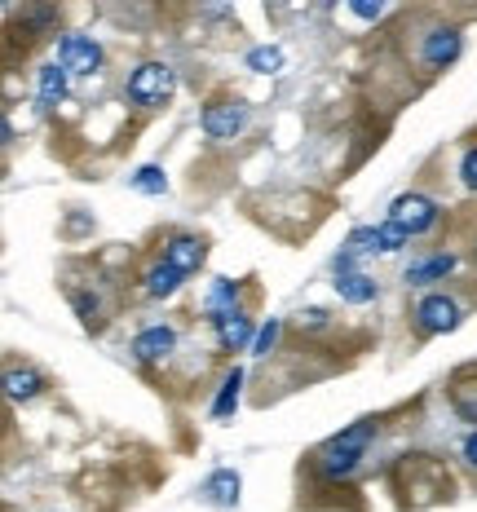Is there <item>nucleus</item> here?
I'll list each match as a JSON object with an SVG mask.
<instances>
[{
	"mask_svg": "<svg viewBox=\"0 0 477 512\" xmlns=\"http://www.w3.org/2000/svg\"><path fill=\"white\" fill-rule=\"evenodd\" d=\"M455 252H433V256H420L416 265L407 270V283L411 287H424V283H438V279H447V274L455 270Z\"/></svg>",
	"mask_w": 477,
	"mask_h": 512,
	"instance_id": "f8f14e48",
	"label": "nucleus"
},
{
	"mask_svg": "<svg viewBox=\"0 0 477 512\" xmlns=\"http://www.w3.org/2000/svg\"><path fill=\"white\" fill-rule=\"evenodd\" d=\"M354 14H358V18H380V14H385V5H380V0H376V5H371V0H358Z\"/></svg>",
	"mask_w": 477,
	"mask_h": 512,
	"instance_id": "cd10ccee",
	"label": "nucleus"
},
{
	"mask_svg": "<svg viewBox=\"0 0 477 512\" xmlns=\"http://www.w3.org/2000/svg\"><path fill=\"white\" fill-rule=\"evenodd\" d=\"M182 279H186V274H177L168 261H155L151 270L142 274V287H146V296H151V301H168V296L182 292Z\"/></svg>",
	"mask_w": 477,
	"mask_h": 512,
	"instance_id": "9b49d317",
	"label": "nucleus"
},
{
	"mask_svg": "<svg viewBox=\"0 0 477 512\" xmlns=\"http://www.w3.org/2000/svg\"><path fill=\"white\" fill-rule=\"evenodd\" d=\"M376 437V424L371 420H358L354 429H345V433H336V437H327V442L336 446V451H349V455H363L367 451V442Z\"/></svg>",
	"mask_w": 477,
	"mask_h": 512,
	"instance_id": "6ab92c4d",
	"label": "nucleus"
},
{
	"mask_svg": "<svg viewBox=\"0 0 477 512\" xmlns=\"http://www.w3.org/2000/svg\"><path fill=\"white\" fill-rule=\"evenodd\" d=\"M67 80H71V71L62 67V62H45V67L36 71V93H40V102H45V106H58L62 98H67Z\"/></svg>",
	"mask_w": 477,
	"mask_h": 512,
	"instance_id": "2eb2a0df",
	"label": "nucleus"
},
{
	"mask_svg": "<svg viewBox=\"0 0 477 512\" xmlns=\"http://www.w3.org/2000/svg\"><path fill=\"white\" fill-rule=\"evenodd\" d=\"M473 261H477V248H473Z\"/></svg>",
	"mask_w": 477,
	"mask_h": 512,
	"instance_id": "c756f323",
	"label": "nucleus"
},
{
	"mask_svg": "<svg viewBox=\"0 0 477 512\" xmlns=\"http://www.w3.org/2000/svg\"><path fill=\"white\" fill-rule=\"evenodd\" d=\"M199 124H204V133L212 142H235V137L248 128V102L239 98H212L204 106V115H199Z\"/></svg>",
	"mask_w": 477,
	"mask_h": 512,
	"instance_id": "f03ea898",
	"label": "nucleus"
},
{
	"mask_svg": "<svg viewBox=\"0 0 477 512\" xmlns=\"http://www.w3.org/2000/svg\"><path fill=\"white\" fill-rule=\"evenodd\" d=\"M58 62L71 71V76H93V71H102V45L93 36H62L58 40Z\"/></svg>",
	"mask_w": 477,
	"mask_h": 512,
	"instance_id": "39448f33",
	"label": "nucleus"
},
{
	"mask_svg": "<svg viewBox=\"0 0 477 512\" xmlns=\"http://www.w3.org/2000/svg\"><path fill=\"white\" fill-rule=\"evenodd\" d=\"M208 495H212V504L217 508H235L239 504V490H243V477L235 473V468H217V473L208 477Z\"/></svg>",
	"mask_w": 477,
	"mask_h": 512,
	"instance_id": "f3484780",
	"label": "nucleus"
},
{
	"mask_svg": "<svg viewBox=\"0 0 477 512\" xmlns=\"http://www.w3.org/2000/svg\"><path fill=\"white\" fill-rule=\"evenodd\" d=\"M464 53V31L460 27H429V36L420 40V58L433 71H447L455 58Z\"/></svg>",
	"mask_w": 477,
	"mask_h": 512,
	"instance_id": "423d86ee",
	"label": "nucleus"
},
{
	"mask_svg": "<svg viewBox=\"0 0 477 512\" xmlns=\"http://www.w3.org/2000/svg\"><path fill=\"white\" fill-rule=\"evenodd\" d=\"M389 221H398V226L416 239V234L438 226V204H433L429 195H420V190H411V195H398L394 204H389Z\"/></svg>",
	"mask_w": 477,
	"mask_h": 512,
	"instance_id": "20e7f679",
	"label": "nucleus"
},
{
	"mask_svg": "<svg viewBox=\"0 0 477 512\" xmlns=\"http://www.w3.org/2000/svg\"><path fill=\"white\" fill-rule=\"evenodd\" d=\"M177 349V332L173 327H164V323H155V327H142V332L133 336V358L137 362H168V354Z\"/></svg>",
	"mask_w": 477,
	"mask_h": 512,
	"instance_id": "6e6552de",
	"label": "nucleus"
},
{
	"mask_svg": "<svg viewBox=\"0 0 477 512\" xmlns=\"http://www.w3.org/2000/svg\"><path fill=\"white\" fill-rule=\"evenodd\" d=\"M177 89V76L168 62H137L129 84H124V93H129L133 106H142V111H159V106H168Z\"/></svg>",
	"mask_w": 477,
	"mask_h": 512,
	"instance_id": "f257e3e1",
	"label": "nucleus"
},
{
	"mask_svg": "<svg viewBox=\"0 0 477 512\" xmlns=\"http://www.w3.org/2000/svg\"><path fill=\"white\" fill-rule=\"evenodd\" d=\"M460 181L469 190H477V146H469V151H464V159H460Z\"/></svg>",
	"mask_w": 477,
	"mask_h": 512,
	"instance_id": "a878e982",
	"label": "nucleus"
},
{
	"mask_svg": "<svg viewBox=\"0 0 477 512\" xmlns=\"http://www.w3.org/2000/svg\"><path fill=\"white\" fill-rule=\"evenodd\" d=\"M380 252H385V256H394V252H402V248H407V239H411V234L407 230H402L398 226V221H380Z\"/></svg>",
	"mask_w": 477,
	"mask_h": 512,
	"instance_id": "b1692460",
	"label": "nucleus"
},
{
	"mask_svg": "<svg viewBox=\"0 0 477 512\" xmlns=\"http://www.w3.org/2000/svg\"><path fill=\"white\" fill-rule=\"evenodd\" d=\"M40 389H45V376H40L36 367H9L5 371V398L9 402H31V398H40Z\"/></svg>",
	"mask_w": 477,
	"mask_h": 512,
	"instance_id": "ddd939ff",
	"label": "nucleus"
},
{
	"mask_svg": "<svg viewBox=\"0 0 477 512\" xmlns=\"http://www.w3.org/2000/svg\"><path fill=\"white\" fill-rule=\"evenodd\" d=\"M239 296H243V283H235V279H217V283H212V292L204 301V309L212 314V323H221L226 314H239Z\"/></svg>",
	"mask_w": 477,
	"mask_h": 512,
	"instance_id": "dca6fc26",
	"label": "nucleus"
},
{
	"mask_svg": "<svg viewBox=\"0 0 477 512\" xmlns=\"http://www.w3.org/2000/svg\"><path fill=\"white\" fill-rule=\"evenodd\" d=\"M243 62H248V71H257V76H279L288 58H283L279 45H257V49H248V58Z\"/></svg>",
	"mask_w": 477,
	"mask_h": 512,
	"instance_id": "aec40b11",
	"label": "nucleus"
},
{
	"mask_svg": "<svg viewBox=\"0 0 477 512\" xmlns=\"http://www.w3.org/2000/svg\"><path fill=\"white\" fill-rule=\"evenodd\" d=\"M327 323H332V318H327V309H310V314H301V327H310V332H323Z\"/></svg>",
	"mask_w": 477,
	"mask_h": 512,
	"instance_id": "bb28decb",
	"label": "nucleus"
},
{
	"mask_svg": "<svg viewBox=\"0 0 477 512\" xmlns=\"http://www.w3.org/2000/svg\"><path fill=\"white\" fill-rule=\"evenodd\" d=\"M159 261H168L177 274H195V270H204V261H208V243L199 239V234H168Z\"/></svg>",
	"mask_w": 477,
	"mask_h": 512,
	"instance_id": "0eeeda50",
	"label": "nucleus"
},
{
	"mask_svg": "<svg viewBox=\"0 0 477 512\" xmlns=\"http://www.w3.org/2000/svg\"><path fill=\"white\" fill-rule=\"evenodd\" d=\"M358 464H363V455H349V451H336L332 442H323L314 451V473L327 477V482H349V477L358 473Z\"/></svg>",
	"mask_w": 477,
	"mask_h": 512,
	"instance_id": "1a4fd4ad",
	"label": "nucleus"
},
{
	"mask_svg": "<svg viewBox=\"0 0 477 512\" xmlns=\"http://www.w3.org/2000/svg\"><path fill=\"white\" fill-rule=\"evenodd\" d=\"M345 252H380V230L376 226H354L345 239Z\"/></svg>",
	"mask_w": 477,
	"mask_h": 512,
	"instance_id": "5701e85b",
	"label": "nucleus"
},
{
	"mask_svg": "<svg viewBox=\"0 0 477 512\" xmlns=\"http://www.w3.org/2000/svg\"><path fill=\"white\" fill-rule=\"evenodd\" d=\"M217 327V340H221V349L226 354H239V349H252V340H257V327H252V318L243 314H226L221 323H212Z\"/></svg>",
	"mask_w": 477,
	"mask_h": 512,
	"instance_id": "9d476101",
	"label": "nucleus"
},
{
	"mask_svg": "<svg viewBox=\"0 0 477 512\" xmlns=\"http://www.w3.org/2000/svg\"><path fill=\"white\" fill-rule=\"evenodd\" d=\"M71 305H76V314H80V323L89 327V332H98L102 327V301L93 292H71Z\"/></svg>",
	"mask_w": 477,
	"mask_h": 512,
	"instance_id": "4be33fe9",
	"label": "nucleus"
},
{
	"mask_svg": "<svg viewBox=\"0 0 477 512\" xmlns=\"http://www.w3.org/2000/svg\"><path fill=\"white\" fill-rule=\"evenodd\" d=\"M416 327L424 336H447L460 327V301L447 292H429V296H420V305H416Z\"/></svg>",
	"mask_w": 477,
	"mask_h": 512,
	"instance_id": "7ed1b4c3",
	"label": "nucleus"
},
{
	"mask_svg": "<svg viewBox=\"0 0 477 512\" xmlns=\"http://www.w3.org/2000/svg\"><path fill=\"white\" fill-rule=\"evenodd\" d=\"M129 186L137 190V195H164L168 190V173L159 164H142L137 173L129 177Z\"/></svg>",
	"mask_w": 477,
	"mask_h": 512,
	"instance_id": "412c9836",
	"label": "nucleus"
},
{
	"mask_svg": "<svg viewBox=\"0 0 477 512\" xmlns=\"http://www.w3.org/2000/svg\"><path fill=\"white\" fill-rule=\"evenodd\" d=\"M336 296H341V301H349V305H371V301L380 296V287H376V279H371V274L354 270V274H336Z\"/></svg>",
	"mask_w": 477,
	"mask_h": 512,
	"instance_id": "4468645a",
	"label": "nucleus"
},
{
	"mask_svg": "<svg viewBox=\"0 0 477 512\" xmlns=\"http://www.w3.org/2000/svg\"><path fill=\"white\" fill-rule=\"evenodd\" d=\"M239 393H243V367H230L226 380H221V389H217V402H212V415H217V420H230V415L239 411Z\"/></svg>",
	"mask_w": 477,
	"mask_h": 512,
	"instance_id": "a211bd4d",
	"label": "nucleus"
},
{
	"mask_svg": "<svg viewBox=\"0 0 477 512\" xmlns=\"http://www.w3.org/2000/svg\"><path fill=\"white\" fill-rule=\"evenodd\" d=\"M279 336H283V323H279V318H270V323H265L261 332H257V340H252V354L265 358V354L274 349V340H279Z\"/></svg>",
	"mask_w": 477,
	"mask_h": 512,
	"instance_id": "393cba45",
	"label": "nucleus"
},
{
	"mask_svg": "<svg viewBox=\"0 0 477 512\" xmlns=\"http://www.w3.org/2000/svg\"><path fill=\"white\" fill-rule=\"evenodd\" d=\"M464 464L477 468V429H473L469 437H464Z\"/></svg>",
	"mask_w": 477,
	"mask_h": 512,
	"instance_id": "c85d7f7f",
	"label": "nucleus"
}]
</instances>
